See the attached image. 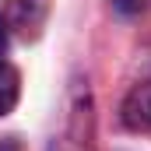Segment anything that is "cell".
I'll return each instance as SVG.
<instances>
[{"label": "cell", "instance_id": "cell-1", "mask_svg": "<svg viewBox=\"0 0 151 151\" xmlns=\"http://www.w3.org/2000/svg\"><path fill=\"white\" fill-rule=\"evenodd\" d=\"M46 14H49V0H7L4 25H7V32L21 39H35L46 25Z\"/></svg>", "mask_w": 151, "mask_h": 151}, {"label": "cell", "instance_id": "cell-2", "mask_svg": "<svg viewBox=\"0 0 151 151\" xmlns=\"http://www.w3.org/2000/svg\"><path fill=\"white\" fill-rule=\"evenodd\" d=\"M123 123L134 134H151V81L137 84L123 102Z\"/></svg>", "mask_w": 151, "mask_h": 151}, {"label": "cell", "instance_id": "cell-3", "mask_svg": "<svg viewBox=\"0 0 151 151\" xmlns=\"http://www.w3.org/2000/svg\"><path fill=\"white\" fill-rule=\"evenodd\" d=\"M18 95H21V77L11 63L0 60V116H7L18 106Z\"/></svg>", "mask_w": 151, "mask_h": 151}, {"label": "cell", "instance_id": "cell-4", "mask_svg": "<svg viewBox=\"0 0 151 151\" xmlns=\"http://www.w3.org/2000/svg\"><path fill=\"white\" fill-rule=\"evenodd\" d=\"M113 7L119 14H144L151 7V0H113Z\"/></svg>", "mask_w": 151, "mask_h": 151}, {"label": "cell", "instance_id": "cell-5", "mask_svg": "<svg viewBox=\"0 0 151 151\" xmlns=\"http://www.w3.org/2000/svg\"><path fill=\"white\" fill-rule=\"evenodd\" d=\"M7 35H11V32H7V25H4V18H0V56L7 53Z\"/></svg>", "mask_w": 151, "mask_h": 151}, {"label": "cell", "instance_id": "cell-6", "mask_svg": "<svg viewBox=\"0 0 151 151\" xmlns=\"http://www.w3.org/2000/svg\"><path fill=\"white\" fill-rule=\"evenodd\" d=\"M0 151H21V144H18V141H11V137H7V141H0Z\"/></svg>", "mask_w": 151, "mask_h": 151}]
</instances>
